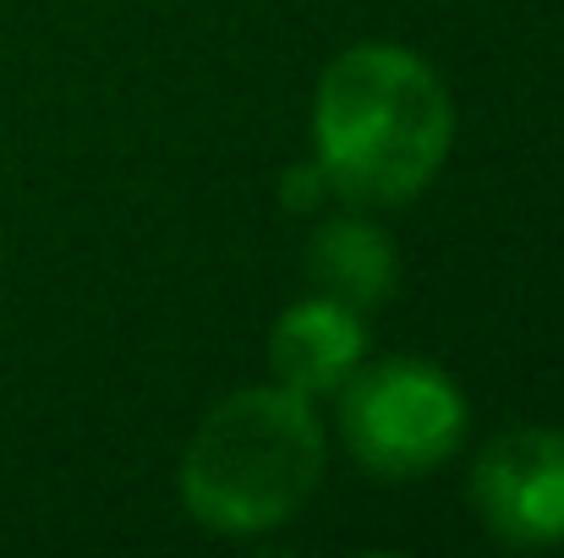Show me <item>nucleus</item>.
<instances>
[{"label":"nucleus","mask_w":564,"mask_h":558,"mask_svg":"<svg viewBox=\"0 0 564 558\" xmlns=\"http://www.w3.org/2000/svg\"><path fill=\"white\" fill-rule=\"evenodd\" d=\"M455 105L444 77L400 44L335 55L313 94V165L357 208L411 203L444 171Z\"/></svg>","instance_id":"obj_1"},{"label":"nucleus","mask_w":564,"mask_h":558,"mask_svg":"<svg viewBox=\"0 0 564 558\" xmlns=\"http://www.w3.org/2000/svg\"><path fill=\"white\" fill-rule=\"evenodd\" d=\"M324 422L285 383L225 394L182 455V504L219 537L285 526L324 482Z\"/></svg>","instance_id":"obj_2"},{"label":"nucleus","mask_w":564,"mask_h":558,"mask_svg":"<svg viewBox=\"0 0 564 558\" xmlns=\"http://www.w3.org/2000/svg\"><path fill=\"white\" fill-rule=\"evenodd\" d=\"M466 422L471 411L455 378L422 357L357 368L340 389V438L351 460L383 482H411L444 466L460 449Z\"/></svg>","instance_id":"obj_3"},{"label":"nucleus","mask_w":564,"mask_h":558,"mask_svg":"<svg viewBox=\"0 0 564 558\" xmlns=\"http://www.w3.org/2000/svg\"><path fill=\"white\" fill-rule=\"evenodd\" d=\"M471 510L499 548L543 554L564 543V433L510 427L471 460Z\"/></svg>","instance_id":"obj_4"},{"label":"nucleus","mask_w":564,"mask_h":558,"mask_svg":"<svg viewBox=\"0 0 564 558\" xmlns=\"http://www.w3.org/2000/svg\"><path fill=\"white\" fill-rule=\"evenodd\" d=\"M368 357V329L362 313L329 302V296H307L296 307H285L269 329V368L274 383H285L302 400H324L340 394L346 378L362 368Z\"/></svg>","instance_id":"obj_5"},{"label":"nucleus","mask_w":564,"mask_h":558,"mask_svg":"<svg viewBox=\"0 0 564 558\" xmlns=\"http://www.w3.org/2000/svg\"><path fill=\"white\" fill-rule=\"evenodd\" d=\"M307 280L318 296H329L351 313H373L400 285L394 241L368 219H329L307 247Z\"/></svg>","instance_id":"obj_6"},{"label":"nucleus","mask_w":564,"mask_h":558,"mask_svg":"<svg viewBox=\"0 0 564 558\" xmlns=\"http://www.w3.org/2000/svg\"><path fill=\"white\" fill-rule=\"evenodd\" d=\"M329 182H324V171L318 165H296L291 176H285V203H296V208H307L313 197H324Z\"/></svg>","instance_id":"obj_7"}]
</instances>
